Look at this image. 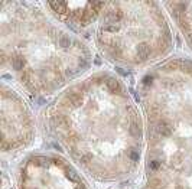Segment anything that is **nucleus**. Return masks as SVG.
<instances>
[{
  "label": "nucleus",
  "mask_w": 192,
  "mask_h": 189,
  "mask_svg": "<svg viewBox=\"0 0 192 189\" xmlns=\"http://www.w3.org/2000/svg\"><path fill=\"white\" fill-rule=\"evenodd\" d=\"M155 129H156V131H157V134H160V136H169L170 134V127L168 126V123H165V121H159L156 126H155Z\"/></svg>",
  "instance_id": "obj_2"
},
{
  "label": "nucleus",
  "mask_w": 192,
  "mask_h": 189,
  "mask_svg": "<svg viewBox=\"0 0 192 189\" xmlns=\"http://www.w3.org/2000/svg\"><path fill=\"white\" fill-rule=\"evenodd\" d=\"M65 175H66V177H68L69 180H72V182H75V183H79V182H81L78 173H77L75 170H72V169H68V170L65 172Z\"/></svg>",
  "instance_id": "obj_7"
},
{
  "label": "nucleus",
  "mask_w": 192,
  "mask_h": 189,
  "mask_svg": "<svg viewBox=\"0 0 192 189\" xmlns=\"http://www.w3.org/2000/svg\"><path fill=\"white\" fill-rule=\"evenodd\" d=\"M116 71H117L119 74H121V75H126V74H127V72H126V71H123L121 68H116Z\"/></svg>",
  "instance_id": "obj_13"
},
{
  "label": "nucleus",
  "mask_w": 192,
  "mask_h": 189,
  "mask_svg": "<svg viewBox=\"0 0 192 189\" xmlns=\"http://www.w3.org/2000/svg\"><path fill=\"white\" fill-rule=\"evenodd\" d=\"M75 189H85V188H84V185H78Z\"/></svg>",
  "instance_id": "obj_14"
},
{
  "label": "nucleus",
  "mask_w": 192,
  "mask_h": 189,
  "mask_svg": "<svg viewBox=\"0 0 192 189\" xmlns=\"http://www.w3.org/2000/svg\"><path fill=\"white\" fill-rule=\"evenodd\" d=\"M150 82H152V77H150V75H147V77L143 79V84H145V85H149Z\"/></svg>",
  "instance_id": "obj_12"
},
{
  "label": "nucleus",
  "mask_w": 192,
  "mask_h": 189,
  "mask_svg": "<svg viewBox=\"0 0 192 189\" xmlns=\"http://www.w3.org/2000/svg\"><path fill=\"white\" fill-rule=\"evenodd\" d=\"M129 156H130L132 160H137L139 159V153L136 150H129Z\"/></svg>",
  "instance_id": "obj_11"
},
{
  "label": "nucleus",
  "mask_w": 192,
  "mask_h": 189,
  "mask_svg": "<svg viewBox=\"0 0 192 189\" xmlns=\"http://www.w3.org/2000/svg\"><path fill=\"white\" fill-rule=\"evenodd\" d=\"M129 130H130V133L133 136H140V126H139V123H132Z\"/></svg>",
  "instance_id": "obj_9"
},
{
  "label": "nucleus",
  "mask_w": 192,
  "mask_h": 189,
  "mask_svg": "<svg viewBox=\"0 0 192 189\" xmlns=\"http://www.w3.org/2000/svg\"><path fill=\"white\" fill-rule=\"evenodd\" d=\"M106 85L111 92H119V82L114 78H107L106 79Z\"/></svg>",
  "instance_id": "obj_5"
},
{
  "label": "nucleus",
  "mask_w": 192,
  "mask_h": 189,
  "mask_svg": "<svg viewBox=\"0 0 192 189\" xmlns=\"http://www.w3.org/2000/svg\"><path fill=\"white\" fill-rule=\"evenodd\" d=\"M12 64H13V68H15V69L20 71V69L23 68V65H25V59H23V56H20V55H15V56L12 58Z\"/></svg>",
  "instance_id": "obj_3"
},
{
  "label": "nucleus",
  "mask_w": 192,
  "mask_h": 189,
  "mask_svg": "<svg viewBox=\"0 0 192 189\" xmlns=\"http://www.w3.org/2000/svg\"><path fill=\"white\" fill-rule=\"evenodd\" d=\"M136 52H137L139 59H142V61H145L150 56V48L147 46V43H139L136 48Z\"/></svg>",
  "instance_id": "obj_1"
},
{
  "label": "nucleus",
  "mask_w": 192,
  "mask_h": 189,
  "mask_svg": "<svg viewBox=\"0 0 192 189\" xmlns=\"http://www.w3.org/2000/svg\"><path fill=\"white\" fill-rule=\"evenodd\" d=\"M68 100H69V103L74 104V107L81 106V96H79V94H77V92H71L69 96H68Z\"/></svg>",
  "instance_id": "obj_6"
},
{
  "label": "nucleus",
  "mask_w": 192,
  "mask_h": 189,
  "mask_svg": "<svg viewBox=\"0 0 192 189\" xmlns=\"http://www.w3.org/2000/svg\"><path fill=\"white\" fill-rule=\"evenodd\" d=\"M49 5L54 6L52 9H54L55 12H58V13H64V12L66 10L65 6H68V3H65V2H49Z\"/></svg>",
  "instance_id": "obj_4"
},
{
  "label": "nucleus",
  "mask_w": 192,
  "mask_h": 189,
  "mask_svg": "<svg viewBox=\"0 0 192 189\" xmlns=\"http://www.w3.org/2000/svg\"><path fill=\"white\" fill-rule=\"evenodd\" d=\"M59 45H61V48H68V46L71 45L69 36H68V35H62V36L59 38Z\"/></svg>",
  "instance_id": "obj_8"
},
{
  "label": "nucleus",
  "mask_w": 192,
  "mask_h": 189,
  "mask_svg": "<svg viewBox=\"0 0 192 189\" xmlns=\"http://www.w3.org/2000/svg\"><path fill=\"white\" fill-rule=\"evenodd\" d=\"M149 166H150V169H152V170H157V169L160 167V163H159L157 160H152Z\"/></svg>",
  "instance_id": "obj_10"
}]
</instances>
